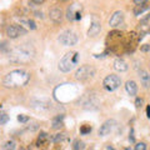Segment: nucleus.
<instances>
[{
    "instance_id": "nucleus-1",
    "label": "nucleus",
    "mask_w": 150,
    "mask_h": 150,
    "mask_svg": "<svg viewBox=\"0 0 150 150\" xmlns=\"http://www.w3.org/2000/svg\"><path fill=\"white\" fill-rule=\"evenodd\" d=\"M35 56V49L31 44H21L9 53V60L15 64H25Z\"/></svg>"
},
{
    "instance_id": "nucleus-2",
    "label": "nucleus",
    "mask_w": 150,
    "mask_h": 150,
    "mask_svg": "<svg viewBox=\"0 0 150 150\" xmlns=\"http://www.w3.org/2000/svg\"><path fill=\"white\" fill-rule=\"evenodd\" d=\"M30 80V74L23 69H16L8 73L4 78V85L6 88H20L25 86Z\"/></svg>"
},
{
    "instance_id": "nucleus-3",
    "label": "nucleus",
    "mask_w": 150,
    "mask_h": 150,
    "mask_svg": "<svg viewBox=\"0 0 150 150\" xmlns=\"http://www.w3.org/2000/svg\"><path fill=\"white\" fill-rule=\"evenodd\" d=\"M79 60V53L78 51H70V53H67L59 62L58 68L60 71L63 73H69L70 70H73L75 68V65L78 64Z\"/></svg>"
},
{
    "instance_id": "nucleus-4",
    "label": "nucleus",
    "mask_w": 150,
    "mask_h": 150,
    "mask_svg": "<svg viewBox=\"0 0 150 150\" xmlns=\"http://www.w3.org/2000/svg\"><path fill=\"white\" fill-rule=\"evenodd\" d=\"M96 70L95 68L90 67V65H83V67L79 68L74 74V78L76 79L78 81H86L90 78H93L95 75Z\"/></svg>"
},
{
    "instance_id": "nucleus-5",
    "label": "nucleus",
    "mask_w": 150,
    "mask_h": 150,
    "mask_svg": "<svg viewBox=\"0 0 150 150\" xmlns=\"http://www.w3.org/2000/svg\"><path fill=\"white\" fill-rule=\"evenodd\" d=\"M58 40L64 46H74V45H76L79 39H78L76 33H74L73 30H65L59 35Z\"/></svg>"
},
{
    "instance_id": "nucleus-6",
    "label": "nucleus",
    "mask_w": 150,
    "mask_h": 150,
    "mask_svg": "<svg viewBox=\"0 0 150 150\" xmlns=\"http://www.w3.org/2000/svg\"><path fill=\"white\" fill-rule=\"evenodd\" d=\"M121 85V79L115 74H110L104 79L103 81V86L106 91H115L116 89H119Z\"/></svg>"
},
{
    "instance_id": "nucleus-7",
    "label": "nucleus",
    "mask_w": 150,
    "mask_h": 150,
    "mask_svg": "<svg viewBox=\"0 0 150 150\" xmlns=\"http://www.w3.org/2000/svg\"><path fill=\"white\" fill-rule=\"evenodd\" d=\"M116 125H118L116 120H114V119H108L106 121H104V123L100 125L99 131H98L99 137H108V135H110L112 131H114V129L116 128Z\"/></svg>"
},
{
    "instance_id": "nucleus-8",
    "label": "nucleus",
    "mask_w": 150,
    "mask_h": 150,
    "mask_svg": "<svg viewBox=\"0 0 150 150\" xmlns=\"http://www.w3.org/2000/svg\"><path fill=\"white\" fill-rule=\"evenodd\" d=\"M26 33H28V30L25 28H23V25L13 24L6 28V35L10 38V39H16V38L21 36V35H26Z\"/></svg>"
},
{
    "instance_id": "nucleus-9",
    "label": "nucleus",
    "mask_w": 150,
    "mask_h": 150,
    "mask_svg": "<svg viewBox=\"0 0 150 150\" xmlns=\"http://www.w3.org/2000/svg\"><path fill=\"white\" fill-rule=\"evenodd\" d=\"M64 18V13L60 8H51L49 10V19L54 24H60L63 21Z\"/></svg>"
},
{
    "instance_id": "nucleus-10",
    "label": "nucleus",
    "mask_w": 150,
    "mask_h": 150,
    "mask_svg": "<svg viewBox=\"0 0 150 150\" xmlns=\"http://www.w3.org/2000/svg\"><path fill=\"white\" fill-rule=\"evenodd\" d=\"M124 23V13L123 11H115L109 19V26L110 28H118Z\"/></svg>"
},
{
    "instance_id": "nucleus-11",
    "label": "nucleus",
    "mask_w": 150,
    "mask_h": 150,
    "mask_svg": "<svg viewBox=\"0 0 150 150\" xmlns=\"http://www.w3.org/2000/svg\"><path fill=\"white\" fill-rule=\"evenodd\" d=\"M100 31H101L100 21L96 20V19H94V20L91 21V24H90V28H89V30H88V36L89 38H95V36H98L100 34Z\"/></svg>"
},
{
    "instance_id": "nucleus-12",
    "label": "nucleus",
    "mask_w": 150,
    "mask_h": 150,
    "mask_svg": "<svg viewBox=\"0 0 150 150\" xmlns=\"http://www.w3.org/2000/svg\"><path fill=\"white\" fill-rule=\"evenodd\" d=\"M98 106H99V101L94 95H88L83 101V108H85V109L94 110L98 109Z\"/></svg>"
},
{
    "instance_id": "nucleus-13",
    "label": "nucleus",
    "mask_w": 150,
    "mask_h": 150,
    "mask_svg": "<svg viewBox=\"0 0 150 150\" xmlns=\"http://www.w3.org/2000/svg\"><path fill=\"white\" fill-rule=\"evenodd\" d=\"M78 6V4H73V5H70L67 10V19L70 21L73 20H79V19L81 18V14L80 11H75V8Z\"/></svg>"
},
{
    "instance_id": "nucleus-14",
    "label": "nucleus",
    "mask_w": 150,
    "mask_h": 150,
    "mask_svg": "<svg viewBox=\"0 0 150 150\" xmlns=\"http://www.w3.org/2000/svg\"><path fill=\"white\" fill-rule=\"evenodd\" d=\"M112 67H114V69L116 70V71H120V73H124V71H126V70L129 69L128 63H126L125 60L120 59V58L114 60V63H112Z\"/></svg>"
},
{
    "instance_id": "nucleus-15",
    "label": "nucleus",
    "mask_w": 150,
    "mask_h": 150,
    "mask_svg": "<svg viewBox=\"0 0 150 150\" xmlns=\"http://www.w3.org/2000/svg\"><path fill=\"white\" fill-rule=\"evenodd\" d=\"M139 78H140V83H142L143 88L149 89L150 88V74L146 71V70H140Z\"/></svg>"
},
{
    "instance_id": "nucleus-16",
    "label": "nucleus",
    "mask_w": 150,
    "mask_h": 150,
    "mask_svg": "<svg viewBox=\"0 0 150 150\" xmlns=\"http://www.w3.org/2000/svg\"><path fill=\"white\" fill-rule=\"evenodd\" d=\"M125 90L130 96H135L138 94V85L134 80H128L125 83Z\"/></svg>"
},
{
    "instance_id": "nucleus-17",
    "label": "nucleus",
    "mask_w": 150,
    "mask_h": 150,
    "mask_svg": "<svg viewBox=\"0 0 150 150\" xmlns=\"http://www.w3.org/2000/svg\"><path fill=\"white\" fill-rule=\"evenodd\" d=\"M31 106L36 110H46L50 108V104L48 101H39V100H33L31 101Z\"/></svg>"
},
{
    "instance_id": "nucleus-18",
    "label": "nucleus",
    "mask_w": 150,
    "mask_h": 150,
    "mask_svg": "<svg viewBox=\"0 0 150 150\" xmlns=\"http://www.w3.org/2000/svg\"><path fill=\"white\" fill-rule=\"evenodd\" d=\"M49 140H50L49 134L45 133V131H41V133L39 134V137H38V139H36V146H43V145H45Z\"/></svg>"
},
{
    "instance_id": "nucleus-19",
    "label": "nucleus",
    "mask_w": 150,
    "mask_h": 150,
    "mask_svg": "<svg viewBox=\"0 0 150 150\" xmlns=\"http://www.w3.org/2000/svg\"><path fill=\"white\" fill-rule=\"evenodd\" d=\"M63 120H64V115H56L55 118L53 119V123H51V128L55 129V130L60 129V128H62V126L64 125Z\"/></svg>"
},
{
    "instance_id": "nucleus-20",
    "label": "nucleus",
    "mask_w": 150,
    "mask_h": 150,
    "mask_svg": "<svg viewBox=\"0 0 150 150\" xmlns=\"http://www.w3.org/2000/svg\"><path fill=\"white\" fill-rule=\"evenodd\" d=\"M146 10H149V5H148V4H143V5H135V8H134V15L139 16V15H142V14L144 11H146Z\"/></svg>"
},
{
    "instance_id": "nucleus-21",
    "label": "nucleus",
    "mask_w": 150,
    "mask_h": 150,
    "mask_svg": "<svg viewBox=\"0 0 150 150\" xmlns=\"http://www.w3.org/2000/svg\"><path fill=\"white\" fill-rule=\"evenodd\" d=\"M20 24L26 25L30 30H35V29H36L35 21H34V20H31V19H20Z\"/></svg>"
},
{
    "instance_id": "nucleus-22",
    "label": "nucleus",
    "mask_w": 150,
    "mask_h": 150,
    "mask_svg": "<svg viewBox=\"0 0 150 150\" xmlns=\"http://www.w3.org/2000/svg\"><path fill=\"white\" fill-rule=\"evenodd\" d=\"M15 148H16V143L14 140H9V142H6L3 145L1 150H15Z\"/></svg>"
},
{
    "instance_id": "nucleus-23",
    "label": "nucleus",
    "mask_w": 150,
    "mask_h": 150,
    "mask_svg": "<svg viewBox=\"0 0 150 150\" xmlns=\"http://www.w3.org/2000/svg\"><path fill=\"white\" fill-rule=\"evenodd\" d=\"M65 138H67V134H64V133H58V134H55L54 135V138H53V142L54 143H63Z\"/></svg>"
},
{
    "instance_id": "nucleus-24",
    "label": "nucleus",
    "mask_w": 150,
    "mask_h": 150,
    "mask_svg": "<svg viewBox=\"0 0 150 150\" xmlns=\"http://www.w3.org/2000/svg\"><path fill=\"white\" fill-rule=\"evenodd\" d=\"M73 149L74 150H85V144L80 140H75L74 145H73Z\"/></svg>"
},
{
    "instance_id": "nucleus-25",
    "label": "nucleus",
    "mask_w": 150,
    "mask_h": 150,
    "mask_svg": "<svg viewBox=\"0 0 150 150\" xmlns=\"http://www.w3.org/2000/svg\"><path fill=\"white\" fill-rule=\"evenodd\" d=\"M91 130H93V128H91L90 125H81V126H80V134H81V135H88V134H90Z\"/></svg>"
},
{
    "instance_id": "nucleus-26",
    "label": "nucleus",
    "mask_w": 150,
    "mask_h": 150,
    "mask_svg": "<svg viewBox=\"0 0 150 150\" xmlns=\"http://www.w3.org/2000/svg\"><path fill=\"white\" fill-rule=\"evenodd\" d=\"M9 121V115L6 112H0V124L1 125H5Z\"/></svg>"
},
{
    "instance_id": "nucleus-27",
    "label": "nucleus",
    "mask_w": 150,
    "mask_h": 150,
    "mask_svg": "<svg viewBox=\"0 0 150 150\" xmlns=\"http://www.w3.org/2000/svg\"><path fill=\"white\" fill-rule=\"evenodd\" d=\"M146 149H148V145L144 142H140V143L135 144V150H146Z\"/></svg>"
},
{
    "instance_id": "nucleus-28",
    "label": "nucleus",
    "mask_w": 150,
    "mask_h": 150,
    "mask_svg": "<svg viewBox=\"0 0 150 150\" xmlns=\"http://www.w3.org/2000/svg\"><path fill=\"white\" fill-rule=\"evenodd\" d=\"M18 121L19 123H21V124H25V123H28L29 121V116L28 115H18Z\"/></svg>"
},
{
    "instance_id": "nucleus-29",
    "label": "nucleus",
    "mask_w": 150,
    "mask_h": 150,
    "mask_svg": "<svg viewBox=\"0 0 150 150\" xmlns=\"http://www.w3.org/2000/svg\"><path fill=\"white\" fill-rule=\"evenodd\" d=\"M143 104H144V99H143V98H137V99H135V106H137V109L142 108Z\"/></svg>"
},
{
    "instance_id": "nucleus-30",
    "label": "nucleus",
    "mask_w": 150,
    "mask_h": 150,
    "mask_svg": "<svg viewBox=\"0 0 150 150\" xmlns=\"http://www.w3.org/2000/svg\"><path fill=\"white\" fill-rule=\"evenodd\" d=\"M140 50L143 51V53H148V51H150V44H144L140 46Z\"/></svg>"
},
{
    "instance_id": "nucleus-31",
    "label": "nucleus",
    "mask_w": 150,
    "mask_h": 150,
    "mask_svg": "<svg viewBox=\"0 0 150 150\" xmlns=\"http://www.w3.org/2000/svg\"><path fill=\"white\" fill-rule=\"evenodd\" d=\"M149 21H150V14H148L146 16H145V18H143L142 20H140V24H143V25H146Z\"/></svg>"
},
{
    "instance_id": "nucleus-32",
    "label": "nucleus",
    "mask_w": 150,
    "mask_h": 150,
    "mask_svg": "<svg viewBox=\"0 0 150 150\" xmlns=\"http://www.w3.org/2000/svg\"><path fill=\"white\" fill-rule=\"evenodd\" d=\"M129 140L130 143H135V138H134V129H130V135H129Z\"/></svg>"
},
{
    "instance_id": "nucleus-33",
    "label": "nucleus",
    "mask_w": 150,
    "mask_h": 150,
    "mask_svg": "<svg viewBox=\"0 0 150 150\" xmlns=\"http://www.w3.org/2000/svg\"><path fill=\"white\" fill-rule=\"evenodd\" d=\"M135 5H143V4H146L148 0H133Z\"/></svg>"
},
{
    "instance_id": "nucleus-34",
    "label": "nucleus",
    "mask_w": 150,
    "mask_h": 150,
    "mask_svg": "<svg viewBox=\"0 0 150 150\" xmlns=\"http://www.w3.org/2000/svg\"><path fill=\"white\" fill-rule=\"evenodd\" d=\"M34 14H35V16H36V18H40V19H43V18H44V15H43V13H41V11H35Z\"/></svg>"
},
{
    "instance_id": "nucleus-35",
    "label": "nucleus",
    "mask_w": 150,
    "mask_h": 150,
    "mask_svg": "<svg viewBox=\"0 0 150 150\" xmlns=\"http://www.w3.org/2000/svg\"><path fill=\"white\" fill-rule=\"evenodd\" d=\"M146 116L150 119V105H148V106H146Z\"/></svg>"
},
{
    "instance_id": "nucleus-36",
    "label": "nucleus",
    "mask_w": 150,
    "mask_h": 150,
    "mask_svg": "<svg viewBox=\"0 0 150 150\" xmlns=\"http://www.w3.org/2000/svg\"><path fill=\"white\" fill-rule=\"evenodd\" d=\"M31 1H33V3H35V4H43L45 0H31Z\"/></svg>"
},
{
    "instance_id": "nucleus-37",
    "label": "nucleus",
    "mask_w": 150,
    "mask_h": 150,
    "mask_svg": "<svg viewBox=\"0 0 150 150\" xmlns=\"http://www.w3.org/2000/svg\"><path fill=\"white\" fill-rule=\"evenodd\" d=\"M106 150H115V149L112 148L111 145H106Z\"/></svg>"
},
{
    "instance_id": "nucleus-38",
    "label": "nucleus",
    "mask_w": 150,
    "mask_h": 150,
    "mask_svg": "<svg viewBox=\"0 0 150 150\" xmlns=\"http://www.w3.org/2000/svg\"><path fill=\"white\" fill-rule=\"evenodd\" d=\"M59 1H69V0H59Z\"/></svg>"
},
{
    "instance_id": "nucleus-39",
    "label": "nucleus",
    "mask_w": 150,
    "mask_h": 150,
    "mask_svg": "<svg viewBox=\"0 0 150 150\" xmlns=\"http://www.w3.org/2000/svg\"><path fill=\"white\" fill-rule=\"evenodd\" d=\"M124 150H131V149H130V148H125Z\"/></svg>"
},
{
    "instance_id": "nucleus-40",
    "label": "nucleus",
    "mask_w": 150,
    "mask_h": 150,
    "mask_svg": "<svg viewBox=\"0 0 150 150\" xmlns=\"http://www.w3.org/2000/svg\"><path fill=\"white\" fill-rule=\"evenodd\" d=\"M19 150H25V149H24V148H20V149H19Z\"/></svg>"
}]
</instances>
